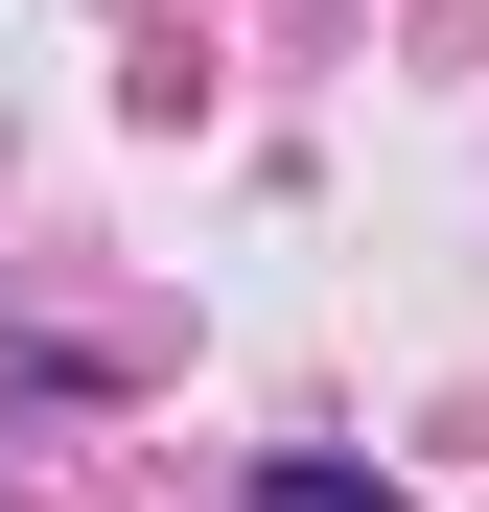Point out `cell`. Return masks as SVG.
Instances as JSON below:
<instances>
[{"mask_svg": "<svg viewBox=\"0 0 489 512\" xmlns=\"http://www.w3.org/2000/svg\"><path fill=\"white\" fill-rule=\"evenodd\" d=\"M257 512H396V489H373V466H326V443H280V466H257Z\"/></svg>", "mask_w": 489, "mask_h": 512, "instance_id": "cell-1", "label": "cell"}]
</instances>
